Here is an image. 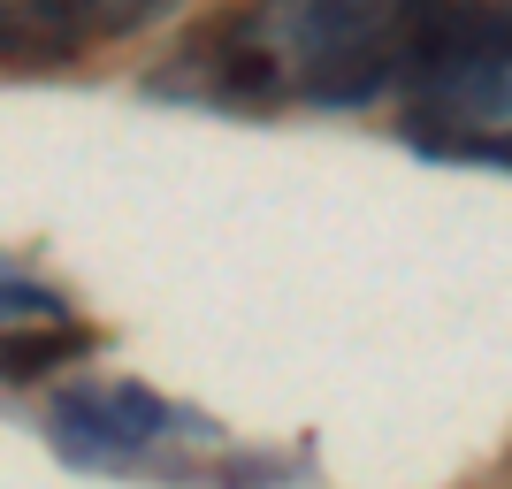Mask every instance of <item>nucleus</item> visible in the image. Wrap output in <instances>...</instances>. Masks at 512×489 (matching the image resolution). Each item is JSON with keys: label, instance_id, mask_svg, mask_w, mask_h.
<instances>
[{"label": "nucleus", "instance_id": "6", "mask_svg": "<svg viewBox=\"0 0 512 489\" xmlns=\"http://www.w3.org/2000/svg\"><path fill=\"white\" fill-rule=\"evenodd\" d=\"M161 8H176V0H92V23H100V31H138V23H153Z\"/></svg>", "mask_w": 512, "mask_h": 489}, {"label": "nucleus", "instance_id": "1", "mask_svg": "<svg viewBox=\"0 0 512 489\" xmlns=\"http://www.w3.org/2000/svg\"><path fill=\"white\" fill-rule=\"evenodd\" d=\"M421 0H253L245 16L207 23L153 77L176 100L207 107H360L398 85Z\"/></svg>", "mask_w": 512, "mask_h": 489}, {"label": "nucleus", "instance_id": "2", "mask_svg": "<svg viewBox=\"0 0 512 489\" xmlns=\"http://www.w3.org/2000/svg\"><path fill=\"white\" fill-rule=\"evenodd\" d=\"M398 100L421 153L512 169V16L490 0H421Z\"/></svg>", "mask_w": 512, "mask_h": 489}, {"label": "nucleus", "instance_id": "4", "mask_svg": "<svg viewBox=\"0 0 512 489\" xmlns=\"http://www.w3.org/2000/svg\"><path fill=\"white\" fill-rule=\"evenodd\" d=\"M92 31V0H0V54L8 62H62Z\"/></svg>", "mask_w": 512, "mask_h": 489}, {"label": "nucleus", "instance_id": "5", "mask_svg": "<svg viewBox=\"0 0 512 489\" xmlns=\"http://www.w3.org/2000/svg\"><path fill=\"white\" fill-rule=\"evenodd\" d=\"M92 352V329H77V321H16V329H0V383H31V375H46V367L62 360H85Z\"/></svg>", "mask_w": 512, "mask_h": 489}, {"label": "nucleus", "instance_id": "3", "mask_svg": "<svg viewBox=\"0 0 512 489\" xmlns=\"http://www.w3.org/2000/svg\"><path fill=\"white\" fill-rule=\"evenodd\" d=\"M184 436H199V421L176 413L169 398H153L146 383H77L46 405V444L85 474H169V451Z\"/></svg>", "mask_w": 512, "mask_h": 489}, {"label": "nucleus", "instance_id": "7", "mask_svg": "<svg viewBox=\"0 0 512 489\" xmlns=\"http://www.w3.org/2000/svg\"><path fill=\"white\" fill-rule=\"evenodd\" d=\"M490 8H505V16H512V0H490Z\"/></svg>", "mask_w": 512, "mask_h": 489}]
</instances>
